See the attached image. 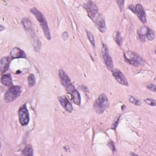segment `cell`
<instances>
[{"mask_svg": "<svg viewBox=\"0 0 156 156\" xmlns=\"http://www.w3.org/2000/svg\"><path fill=\"white\" fill-rule=\"evenodd\" d=\"M30 12L35 16L37 21L40 23V26L42 29L43 32L45 37L47 38V40H50L51 39V33H50V30L44 16L43 15V13L41 12H40L35 7H33L30 9Z\"/></svg>", "mask_w": 156, "mask_h": 156, "instance_id": "1", "label": "cell"}, {"mask_svg": "<svg viewBox=\"0 0 156 156\" xmlns=\"http://www.w3.org/2000/svg\"><path fill=\"white\" fill-rule=\"evenodd\" d=\"M109 107V101L104 94H100L94 101L93 108L96 113L101 114Z\"/></svg>", "mask_w": 156, "mask_h": 156, "instance_id": "2", "label": "cell"}, {"mask_svg": "<svg viewBox=\"0 0 156 156\" xmlns=\"http://www.w3.org/2000/svg\"><path fill=\"white\" fill-rule=\"evenodd\" d=\"M21 93V88L18 85L10 87L4 94V100L7 102H11L15 100Z\"/></svg>", "mask_w": 156, "mask_h": 156, "instance_id": "3", "label": "cell"}, {"mask_svg": "<svg viewBox=\"0 0 156 156\" xmlns=\"http://www.w3.org/2000/svg\"><path fill=\"white\" fill-rule=\"evenodd\" d=\"M124 58L129 64L135 66H139L143 64V60L136 54L132 51H127L124 54Z\"/></svg>", "mask_w": 156, "mask_h": 156, "instance_id": "4", "label": "cell"}, {"mask_svg": "<svg viewBox=\"0 0 156 156\" xmlns=\"http://www.w3.org/2000/svg\"><path fill=\"white\" fill-rule=\"evenodd\" d=\"M58 75L60 77V81L62 82V84L64 86L66 90L68 93H71L75 90V88L74 85L72 84L68 75L63 69H60L58 71Z\"/></svg>", "mask_w": 156, "mask_h": 156, "instance_id": "5", "label": "cell"}, {"mask_svg": "<svg viewBox=\"0 0 156 156\" xmlns=\"http://www.w3.org/2000/svg\"><path fill=\"white\" fill-rule=\"evenodd\" d=\"M101 52L103 57V60L104 61V63L105 64L106 67L110 71H112L113 69V63L112 58L109 54L108 49L107 47V46L103 43L102 49H101Z\"/></svg>", "mask_w": 156, "mask_h": 156, "instance_id": "6", "label": "cell"}, {"mask_svg": "<svg viewBox=\"0 0 156 156\" xmlns=\"http://www.w3.org/2000/svg\"><path fill=\"white\" fill-rule=\"evenodd\" d=\"M19 121L21 125L26 126L29 122V114L26 104H23L19 109Z\"/></svg>", "mask_w": 156, "mask_h": 156, "instance_id": "7", "label": "cell"}, {"mask_svg": "<svg viewBox=\"0 0 156 156\" xmlns=\"http://www.w3.org/2000/svg\"><path fill=\"white\" fill-rule=\"evenodd\" d=\"M83 7L87 10L88 16L94 20L98 12V9L96 5L92 1H88L83 5Z\"/></svg>", "mask_w": 156, "mask_h": 156, "instance_id": "8", "label": "cell"}, {"mask_svg": "<svg viewBox=\"0 0 156 156\" xmlns=\"http://www.w3.org/2000/svg\"><path fill=\"white\" fill-rule=\"evenodd\" d=\"M112 74L116 80L120 84L128 86V82L127 80V79L126 78L125 76L123 74V73L120 71L119 69H113L112 71Z\"/></svg>", "mask_w": 156, "mask_h": 156, "instance_id": "9", "label": "cell"}, {"mask_svg": "<svg viewBox=\"0 0 156 156\" xmlns=\"http://www.w3.org/2000/svg\"><path fill=\"white\" fill-rule=\"evenodd\" d=\"M133 12L136 14L138 16V18L143 23H146V13L144 11V9L143 7L140 4H137L133 10Z\"/></svg>", "mask_w": 156, "mask_h": 156, "instance_id": "10", "label": "cell"}, {"mask_svg": "<svg viewBox=\"0 0 156 156\" xmlns=\"http://www.w3.org/2000/svg\"><path fill=\"white\" fill-rule=\"evenodd\" d=\"M94 22L97 28L99 29V30L101 32L104 33L106 31V26H105V20L101 15L99 14L96 18V20H94Z\"/></svg>", "mask_w": 156, "mask_h": 156, "instance_id": "11", "label": "cell"}, {"mask_svg": "<svg viewBox=\"0 0 156 156\" xmlns=\"http://www.w3.org/2000/svg\"><path fill=\"white\" fill-rule=\"evenodd\" d=\"M58 100L61 105L66 111H67L68 112H71L73 111L72 104L65 96H60L58 98Z\"/></svg>", "mask_w": 156, "mask_h": 156, "instance_id": "12", "label": "cell"}, {"mask_svg": "<svg viewBox=\"0 0 156 156\" xmlns=\"http://www.w3.org/2000/svg\"><path fill=\"white\" fill-rule=\"evenodd\" d=\"M10 63V58L9 57H4L1 59L0 61V68L2 74L7 71L9 69Z\"/></svg>", "mask_w": 156, "mask_h": 156, "instance_id": "13", "label": "cell"}, {"mask_svg": "<svg viewBox=\"0 0 156 156\" xmlns=\"http://www.w3.org/2000/svg\"><path fill=\"white\" fill-rule=\"evenodd\" d=\"M10 57L12 58H25L26 54L24 52L18 48H13L10 52Z\"/></svg>", "mask_w": 156, "mask_h": 156, "instance_id": "14", "label": "cell"}, {"mask_svg": "<svg viewBox=\"0 0 156 156\" xmlns=\"http://www.w3.org/2000/svg\"><path fill=\"white\" fill-rule=\"evenodd\" d=\"M1 82L2 83L7 87H12V84H13V82H12V76L10 74H4L1 77Z\"/></svg>", "mask_w": 156, "mask_h": 156, "instance_id": "15", "label": "cell"}, {"mask_svg": "<svg viewBox=\"0 0 156 156\" xmlns=\"http://www.w3.org/2000/svg\"><path fill=\"white\" fill-rule=\"evenodd\" d=\"M71 94L72 95L73 102L75 104L79 105L81 102V98H80V95L79 91L76 89H75Z\"/></svg>", "mask_w": 156, "mask_h": 156, "instance_id": "16", "label": "cell"}, {"mask_svg": "<svg viewBox=\"0 0 156 156\" xmlns=\"http://www.w3.org/2000/svg\"><path fill=\"white\" fill-rule=\"evenodd\" d=\"M22 154L24 155H33V149L31 145H27L22 151Z\"/></svg>", "mask_w": 156, "mask_h": 156, "instance_id": "17", "label": "cell"}, {"mask_svg": "<svg viewBox=\"0 0 156 156\" xmlns=\"http://www.w3.org/2000/svg\"><path fill=\"white\" fill-rule=\"evenodd\" d=\"M22 24L23 25V27L24 28V29L27 31L30 29L32 28V23L30 21V20L26 18H23L22 20Z\"/></svg>", "mask_w": 156, "mask_h": 156, "instance_id": "18", "label": "cell"}, {"mask_svg": "<svg viewBox=\"0 0 156 156\" xmlns=\"http://www.w3.org/2000/svg\"><path fill=\"white\" fill-rule=\"evenodd\" d=\"M148 29L149 28L147 27H143L142 28L138 30V36L141 40L144 39V38L146 37Z\"/></svg>", "mask_w": 156, "mask_h": 156, "instance_id": "19", "label": "cell"}, {"mask_svg": "<svg viewBox=\"0 0 156 156\" xmlns=\"http://www.w3.org/2000/svg\"><path fill=\"white\" fill-rule=\"evenodd\" d=\"M146 37H147V40H149V41L153 40L154 39V38H155L154 31L153 30H152V29H149L148 30H147V34H146Z\"/></svg>", "mask_w": 156, "mask_h": 156, "instance_id": "20", "label": "cell"}, {"mask_svg": "<svg viewBox=\"0 0 156 156\" xmlns=\"http://www.w3.org/2000/svg\"><path fill=\"white\" fill-rule=\"evenodd\" d=\"M87 37H88V38L90 42V43L91 44V45L94 48L95 47V40H94V36L89 31H87Z\"/></svg>", "mask_w": 156, "mask_h": 156, "instance_id": "21", "label": "cell"}, {"mask_svg": "<svg viewBox=\"0 0 156 156\" xmlns=\"http://www.w3.org/2000/svg\"><path fill=\"white\" fill-rule=\"evenodd\" d=\"M27 82H28V85L29 87H32L34 85L35 82V76L34 74L29 75V76L28 77V79H27Z\"/></svg>", "mask_w": 156, "mask_h": 156, "instance_id": "22", "label": "cell"}, {"mask_svg": "<svg viewBox=\"0 0 156 156\" xmlns=\"http://www.w3.org/2000/svg\"><path fill=\"white\" fill-rule=\"evenodd\" d=\"M144 101L146 104H147L149 105H151V106H153V107H155V105H156V101H155V99H151V98H147V99H144Z\"/></svg>", "mask_w": 156, "mask_h": 156, "instance_id": "23", "label": "cell"}, {"mask_svg": "<svg viewBox=\"0 0 156 156\" xmlns=\"http://www.w3.org/2000/svg\"><path fill=\"white\" fill-rule=\"evenodd\" d=\"M115 40L116 43L118 44V45H121L122 43V38L121 36V34L119 32H116L115 34Z\"/></svg>", "mask_w": 156, "mask_h": 156, "instance_id": "24", "label": "cell"}, {"mask_svg": "<svg viewBox=\"0 0 156 156\" xmlns=\"http://www.w3.org/2000/svg\"><path fill=\"white\" fill-rule=\"evenodd\" d=\"M129 101H130L131 103L135 105H140V101L139 100L136 99L135 98H134L133 96H129Z\"/></svg>", "mask_w": 156, "mask_h": 156, "instance_id": "25", "label": "cell"}, {"mask_svg": "<svg viewBox=\"0 0 156 156\" xmlns=\"http://www.w3.org/2000/svg\"><path fill=\"white\" fill-rule=\"evenodd\" d=\"M146 87H147V89H149V90H151L152 91L155 92V91H156V87L153 83H149V84H147Z\"/></svg>", "mask_w": 156, "mask_h": 156, "instance_id": "26", "label": "cell"}, {"mask_svg": "<svg viewBox=\"0 0 156 156\" xmlns=\"http://www.w3.org/2000/svg\"><path fill=\"white\" fill-rule=\"evenodd\" d=\"M116 3H117V4L118 5V6H119V7L120 9V10L122 11L123 10V8H124V1H117Z\"/></svg>", "mask_w": 156, "mask_h": 156, "instance_id": "27", "label": "cell"}, {"mask_svg": "<svg viewBox=\"0 0 156 156\" xmlns=\"http://www.w3.org/2000/svg\"><path fill=\"white\" fill-rule=\"evenodd\" d=\"M0 27H1V31H2V30H3L4 29H5V27H2V25H1V26H0Z\"/></svg>", "mask_w": 156, "mask_h": 156, "instance_id": "28", "label": "cell"}]
</instances>
